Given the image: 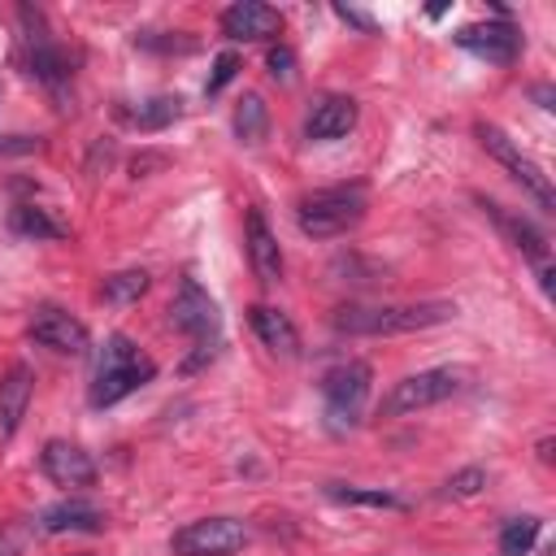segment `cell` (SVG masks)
Returning a JSON list of instances; mask_svg holds the SVG:
<instances>
[{
  "instance_id": "6da1fadb",
  "label": "cell",
  "mask_w": 556,
  "mask_h": 556,
  "mask_svg": "<svg viewBox=\"0 0 556 556\" xmlns=\"http://www.w3.org/2000/svg\"><path fill=\"white\" fill-rule=\"evenodd\" d=\"M452 317H456V304H447V300L374 304V308L348 304V308L334 313V330H343V334H413V330H426V326H439V321H452Z\"/></svg>"
},
{
  "instance_id": "7a4b0ae2",
  "label": "cell",
  "mask_w": 556,
  "mask_h": 556,
  "mask_svg": "<svg viewBox=\"0 0 556 556\" xmlns=\"http://www.w3.org/2000/svg\"><path fill=\"white\" fill-rule=\"evenodd\" d=\"M365 217V187L361 182H343V187H321L313 195L300 200L295 208V226L308 239H334L356 230Z\"/></svg>"
},
{
  "instance_id": "3957f363",
  "label": "cell",
  "mask_w": 556,
  "mask_h": 556,
  "mask_svg": "<svg viewBox=\"0 0 556 556\" xmlns=\"http://www.w3.org/2000/svg\"><path fill=\"white\" fill-rule=\"evenodd\" d=\"M456 391H460V369H421V374L400 378V382L382 395L378 413H382V417H404V413L430 408V404H439V400H447V395H456Z\"/></svg>"
},
{
  "instance_id": "277c9868",
  "label": "cell",
  "mask_w": 556,
  "mask_h": 556,
  "mask_svg": "<svg viewBox=\"0 0 556 556\" xmlns=\"http://www.w3.org/2000/svg\"><path fill=\"white\" fill-rule=\"evenodd\" d=\"M248 543V526L235 517H200L187 521L182 530H174L169 547L174 556H230Z\"/></svg>"
},
{
  "instance_id": "5b68a950",
  "label": "cell",
  "mask_w": 556,
  "mask_h": 556,
  "mask_svg": "<svg viewBox=\"0 0 556 556\" xmlns=\"http://www.w3.org/2000/svg\"><path fill=\"white\" fill-rule=\"evenodd\" d=\"M473 135H478V143H482V148H486V152H491V156H495V161H500V165H504V169H508V174H513V178H517V182H521V187H526L543 208H552V204H556L552 182H547V174L539 169V161H530V156H526V152H521V148H517L500 126L478 122V126H473Z\"/></svg>"
},
{
  "instance_id": "8992f818",
  "label": "cell",
  "mask_w": 556,
  "mask_h": 556,
  "mask_svg": "<svg viewBox=\"0 0 556 556\" xmlns=\"http://www.w3.org/2000/svg\"><path fill=\"white\" fill-rule=\"evenodd\" d=\"M369 365L365 361H343L321 378V395H326V417L334 426H356L361 404L369 395Z\"/></svg>"
},
{
  "instance_id": "52a82bcc",
  "label": "cell",
  "mask_w": 556,
  "mask_h": 556,
  "mask_svg": "<svg viewBox=\"0 0 556 556\" xmlns=\"http://www.w3.org/2000/svg\"><path fill=\"white\" fill-rule=\"evenodd\" d=\"M30 339L35 343H43V348H52V352H65V356H83L87 352V326L78 321V317H70L65 308H56V304H43V308H35V317H30Z\"/></svg>"
},
{
  "instance_id": "ba28073f",
  "label": "cell",
  "mask_w": 556,
  "mask_h": 556,
  "mask_svg": "<svg viewBox=\"0 0 556 556\" xmlns=\"http://www.w3.org/2000/svg\"><path fill=\"white\" fill-rule=\"evenodd\" d=\"M169 321L182 330V334H191V339H208V334H217V326H222V313H217V304L208 300V291H200V282H182L178 287V295H174V304H169Z\"/></svg>"
},
{
  "instance_id": "9c48e42d",
  "label": "cell",
  "mask_w": 556,
  "mask_h": 556,
  "mask_svg": "<svg viewBox=\"0 0 556 556\" xmlns=\"http://www.w3.org/2000/svg\"><path fill=\"white\" fill-rule=\"evenodd\" d=\"M39 469H43V478L56 482V486H91V482H96V460H91L78 443H65V439L43 443Z\"/></svg>"
},
{
  "instance_id": "30bf717a",
  "label": "cell",
  "mask_w": 556,
  "mask_h": 556,
  "mask_svg": "<svg viewBox=\"0 0 556 556\" xmlns=\"http://www.w3.org/2000/svg\"><path fill=\"white\" fill-rule=\"evenodd\" d=\"M452 39H456L465 52H473V56H482V61H491V65H508V61L517 56V48H521V35H517L508 22L460 26Z\"/></svg>"
},
{
  "instance_id": "8fae6325",
  "label": "cell",
  "mask_w": 556,
  "mask_h": 556,
  "mask_svg": "<svg viewBox=\"0 0 556 556\" xmlns=\"http://www.w3.org/2000/svg\"><path fill=\"white\" fill-rule=\"evenodd\" d=\"M222 30H226V39H243V43L274 39L282 30V13L261 0H239V4L222 9Z\"/></svg>"
},
{
  "instance_id": "7c38bea8",
  "label": "cell",
  "mask_w": 556,
  "mask_h": 556,
  "mask_svg": "<svg viewBox=\"0 0 556 556\" xmlns=\"http://www.w3.org/2000/svg\"><path fill=\"white\" fill-rule=\"evenodd\" d=\"M482 204V213L495 222V230L526 256V261H534V265H547V239H543V230L539 226H530L521 213H513V208H504V204H495V200H478Z\"/></svg>"
},
{
  "instance_id": "4fadbf2b",
  "label": "cell",
  "mask_w": 556,
  "mask_h": 556,
  "mask_svg": "<svg viewBox=\"0 0 556 556\" xmlns=\"http://www.w3.org/2000/svg\"><path fill=\"white\" fill-rule=\"evenodd\" d=\"M243 243H248V261H252V274L261 282H278L282 278V248L265 222L261 208H248V222H243Z\"/></svg>"
},
{
  "instance_id": "5bb4252c",
  "label": "cell",
  "mask_w": 556,
  "mask_h": 556,
  "mask_svg": "<svg viewBox=\"0 0 556 556\" xmlns=\"http://www.w3.org/2000/svg\"><path fill=\"white\" fill-rule=\"evenodd\" d=\"M152 374H156L152 356H139L135 365H122V369H96V382H91L87 400H91V408H109V404L126 400L130 391H139L143 382H152Z\"/></svg>"
},
{
  "instance_id": "9a60e30c",
  "label": "cell",
  "mask_w": 556,
  "mask_h": 556,
  "mask_svg": "<svg viewBox=\"0 0 556 556\" xmlns=\"http://www.w3.org/2000/svg\"><path fill=\"white\" fill-rule=\"evenodd\" d=\"M352 126H356V100L352 96H321L308 109L304 135L308 139H343Z\"/></svg>"
},
{
  "instance_id": "2e32d148",
  "label": "cell",
  "mask_w": 556,
  "mask_h": 556,
  "mask_svg": "<svg viewBox=\"0 0 556 556\" xmlns=\"http://www.w3.org/2000/svg\"><path fill=\"white\" fill-rule=\"evenodd\" d=\"M248 326H252V334H256L274 356H295V352H300V334H295L291 317L278 313L274 304H252V308H248Z\"/></svg>"
},
{
  "instance_id": "e0dca14e",
  "label": "cell",
  "mask_w": 556,
  "mask_h": 556,
  "mask_svg": "<svg viewBox=\"0 0 556 556\" xmlns=\"http://www.w3.org/2000/svg\"><path fill=\"white\" fill-rule=\"evenodd\" d=\"M30 387H35L30 365H13L0 378V443L17 434V426L26 417V404H30Z\"/></svg>"
},
{
  "instance_id": "ac0fdd59",
  "label": "cell",
  "mask_w": 556,
  "mask_h": 556,
  "mask_svg": "<svg viewBox=\"0 0 556 556\" xmlns=\"http://www.w3.org/2000/svg\"><path fill=\"white\" fill-rule=\"evenodd\" d=\"M39 534H65V530H104V508L91 500H61L35 517Z\"/></svg>"
},
{
  "instance_id": "d6986e66",
  "label": "cell",
  "mask_w": 556,
  "mask_h": 556,
  "mask_svg": "<svg viewBox=\"0 0 556 556\" xmlns=\"http://www.w3.org/2000/svg\"><path fill=\"white\" fill-rule=\"evenodd\" d=\"M117 117L126 126H135V130H165V126H174L182 117V100L178 96H152V100L135 104V109L117 104Z\"/></svg>"
},
{
  "instance_id": "ffe728a7",
  "label": "cell",
  "mask_w": 556,
  "mask_h": 556,
  "mask_svg": "<svg viewBox=\"0 0 556 556\" xmlns=\"http://www.w3.org/2000/svg\"><path fill=\"white\" fill-rule=\"evenodd\" d=\"M9 226L17 235H26V239H65L70 235L65 222H56L48 208H35V204H17L13 217H9Z\"/></svg>"
},
{
  "instance_id": "44dd1931",
  "label": "cell",
  "mask_w": 556,
  "mask_h": 556,
  "mask_svg": "<svg viewBox=\"0 0 556 556\" xmlns=\"http://www.w3.org/2000/svg\"><path fill=\"white\" fill-rule=\"evenodd\" d=\"M269 130V113H265V100L256 91H248L239 104H235V135L243 143H261Z\"/></svg>"
},
{
  "instance_id": "7402d4cb",
  "label": "cell",
  "mask_w": 556,
  "mask_h": 556,
  "mask_svg": "<svg viewBox=\"0 0 556 556\" xmlns=\"http://www.w3.org/2000/svg\"><path fill=\"white\" fill-rule=\"evenodd\" d=\"M326 495L339 500V504H361V508H404L400 495H391V491H369V486H343V482H330Z\"/></svg>"
},
{
  "instance_id": "603a6c76",
  "label": "cell",
  "mask_w": 556,
  "mask_h": 556,
  "mask_svg": "<svg viewBox=\"0 0 556 556\" xmlns=\"http://www.w3.org/2000/svg\"><path fill=\"white\" fill-rule=\"evenodd\" d=\"M539 530H543L539 517H517V521H508V526L500 530V556H526V552L534 547Z\"/></svg>"
},
{
  "instance_id": "cb8c5ba5",
  "label": "cell",
  "mask_w": 556,
  "mask_h": 556,
  "mask_svg": "<svg viewBox=\"0 0 556 556\" xmlns=\"http://www.w3.org/2000/svg\"><path fill=\"white\" fill-rule=\"evenodd\" d=\"M148 291V274L143 269H122L113 278H104V304H135Z\"/></svg>"
},
{
  "instance_id": "d4e9b609",
  "label": "cell",
  "mask_w": 556,
  "mask_h": 556,
  "mask_svg": "<svg viewBox=\"0 0 556 556\" xmlns=\"http://www.w3.org/2000/svg\"><path fill=\"white\" fill-rule=\"evenodd\" d=\"M39 526L35 517H13V521H0V556H22L30 543H35Z\"/></svg>"
},
{
  "instance_id": "484cf974",
  "label": "cell",
  "mask_w": 556,
  "mask_h": 556,
  "mask_svg": "<svg viewBox=\"0 0 556 556\" xmlns=\"http://www.w3.org/2000/svg\"><path fill=\"white\" fill-rule=\"evenodd\" d=\"M482 486H486V473H482L478 465H469V469H460V473H452V478H447L443 495H452V500H473Z\"/></svg>"
},
{
  "instance_id": "4316f807",
  "label": "cell",
  "mask_w": 556,
  "mask_h": 556,
  "mask_svg": "<svg viewBox=\"0 0 556 556\" xmlns=\"http://www.w3.org/2000/svg\"><path fill=\"white\" fill-rule=\"evenodd\" d=\"M265 70H269V78H278V83H295V52L291 48H269V56H265Z\"/></svg>"
},
{
  "instance_id": "83f0119b",
  "label": "cell",
  "mask_w": 556,
  "mask_h": 556,
  "mask_svg": "<svg viewBox=\"0 0 556 556\" xmlns=\"http://www.w3.org/2000/svg\"><path fill=\"white\" fill-rule=\"evenodd\" d=\"M235 74H239V56H235V52H217V61H213V74H208L204 91H208V96H217Z\"/></svg>"
},
{
  "instance_id": "f1b7e54d",
  "label": "cell",
  "mask_w": 556,
  "mask_h": 556,
  "mask_svg": "<svg viewBox=\"0 0 556 556\" xmlns=\"http://www.w3.org/2000/svg\"><path fill=\"white\" fill-rule=\"evenodd\" d=\"M334 13H339L348 26H356V30H365V35H378V22H374L365 9H352V4H334Z\"/></svg>"
},
{
  "instance_id": "f546056e",
  "label": "cell",
  "mask_w": 556,
  "mask_h": 556,
  "mask_svg": "<svg viewBox=\"0 0 556 556\" xmlns=\"http://www.w3.org/2000/svg\"><path fill=\"white\" fill-rule=\"evenodd\" d=\"M35 148V139H26V135H13L9 143H0V152H30Z\"/></svg>"
},
{
  "instance_id": "4dcf8cb0",
  "label": "cell",
  "mask_w": 556,
  "mask_h": 556,
  "mask_svg": "<svg viewBox=\"0 0 556 556\" xmlns=\"http://www.w3.org/2000/svg\"><path fill=\"white\" fill-rule=\"evenodd\" d=\"M152 165H165V156H135V161H130V169H135V178H139L143 169H152Z\"/></svg>"
},
{
  "instance_id": "1f68e13d",
  "label": "cell",
  "mask_w": 556,
  "mask_h": 556,
  "mask_svg": "<svg viewBox=\"0 0 556 556\" xmlns=\"http://www.w3.org/2000/svg\"><path fill=\"white\" fill-rule=\"evenodd\" d=\"M70 556H91V552H70Z\"/></svg>"
}]
</instances>
